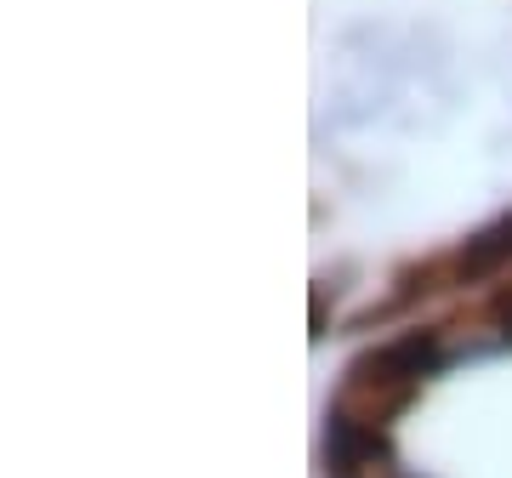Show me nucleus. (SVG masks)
Here are the masks:
<instances>
[{
  "label": "nucleus",
  "instance_id": "obj_1",
  "mask_svg": "<svg viewBox=\"0 0 512 478\" xmlns=\"http://www.w3.org/2000/svg\"><path fill=\"white\" fill-rule=\"evenodd\" d=\"M507 262H512V217H501L495 228L473 234L456 257H450V274L467 285V279H484V274H495V268H507Z\"/></svg>",
  "mask_w": 512,
  "mask_h": 478
}]
</instances>
